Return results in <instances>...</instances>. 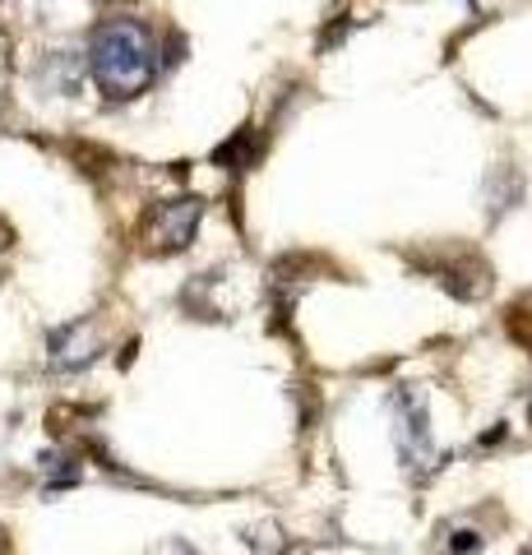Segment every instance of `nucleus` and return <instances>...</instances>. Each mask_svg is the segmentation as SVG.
Listing matches in <instances>:
<instances>
[{"label":"nucleus","mask_w":532,"mask_h":555,"mask_svg":"<svg viewBox=\"0 0 532 555\" xmlns=\"http://www.w3.org/2000/svg\"><path fill=\"white\" fill-rule=\"evenodd\" d=\"M51 361L56 366H83V361H93V328L89 324H75V328H61L56 338H51Z\"/></svg>","instance_id":"3"},{"label":"nucleus","mask_w":532,"mask_h":555,"mask_svg":"<svg viewBox=\"0 0 532 555\" xmlns=\"http://www.w3.org/2000/svg\"><path fill=\"white\" fill-rule=\"evenodd\" d=\"M477 546H482L477 542V532H454V551L458 555H477Z\"/></svg>","instance_id":"4"},{"label":"nucleus","mask_w":532,"mask_h":555,"mask_svg":"<svg viewBox=\"0 0 532 555\" xmlns=\"http://www.w3.org/2000/svg\"><path fill=\"white\" fill-rule=\"evenodd\" d=\"M89 65H93V79L98 89L126 102L134 93H144L153 75H158V56H153V42L148 33L134 24V20H116L107 28H98L93 51H89Z\"/></svg>","instance_id":"1"},{"label":"nucleus","mask_w":532,"mask_h":555,"mask_svg":"<svg viewBox=\"0 0 532 555\" xmlns=\"http://www.w3.org/2000/svg\"><path fill=\"white\" fill-rule=\"evenodd\" d=\"M102 5H126V0H102Z\"/></svg>","instance_id":"5"},{"label":"nucleus","mask_w":532,"mask_h":555,"mask_svg":"<svg viewBox=\"0 0 532 555\" xmlns=\"http://www.w3.org/2000/svg\"><path fill=\"white\" fill-rule=\"evenodd\" d=\"M199 199H171V204H158V214L148 218V246L153 250H185L195 241V228H199Z\"/></svg>","instance_id":"2"}]
</instances>
